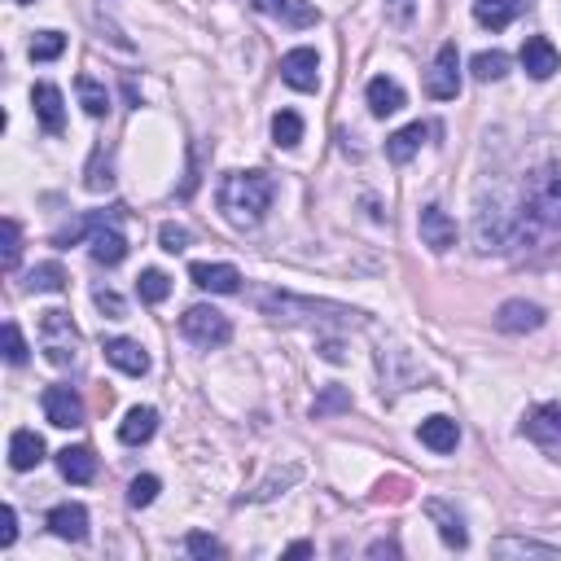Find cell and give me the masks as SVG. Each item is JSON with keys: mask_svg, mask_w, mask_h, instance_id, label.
Instances as JSON below:
<instances>
[{"mask_svg": "<svg viewBox=\"0 0 561 561\" xmlns=\"http://www.w3.org/2000/svg\"><path fill=\"white\" fill-rule=\"evenodd\" d=\"M505 246H513L526 259H544L561 250V171L557 167L526 176L522 206L509 215Z\"/></svg>", "mask_w": 561, "mask_h": 561, "instance_id": "1", "label": "cell"}, {"mask_svg": "<svg viewBox=\"0 0 561 561\" xmlns=\"http://www.w3.org/2000/svg\"><path fill=\"white\" fill-rule=\"evenodd\" d=\"M272 198H277V185H272L263 171H228L215 189V206L224 211L228 224L237 228H255L263 215H268Z\"/></svg>", "mask_w": 561, "mask_h": 561, "instance_id": "2", "label": "cell"}, {"mask_svg": "<svg viewBox=\"0 0 561 561\" xmlns=\"http://www.w3.org/2000/svg\"><path fill=\"white\" fill-rule=\"evenodd\" d=\"M255 303L268 312L272 320H290V325H320V329H360L364 312L342 303H325V299H299V294H272L263 290L255 294Z\"/></svg>", "mask_w": 561, "mask_h": 561, "instance_id": "3", "label": "cell"}, {"mask_svg": "<svg viewBox=\"0 0 561 561\" xmlns=\"http://www.w3.org/2000/svg\"><path fill=\"white\" fill-rule=\"evenodd\" d=\"M180 329H185V338L189 342H198V347H224L228 338H233V325H228V316L224 312H215V307H206V303H198V307H189L185 316H180Z\"/></svg>", "mask_w": 561, "mask_h": 561, "instance_id": "4", "label": "cell"}, {"mask_svg": "<svg viewBox=\"0 0 561 561\" xmlns=\"http://www.w3.org/2000/svg\"><path fill=\"white\" fill-rule=\"evenodd\" d=\"M40 338H44V351H49L53 364H71L75 360V342H79V329L71 325L66 312H40Z\"/></svg>", "mask_w": 561, "mask_h": 561, "instance_id": "5", "label": "cell"}, {"mask_svg": "<svg viewBox=\"0 0 561 561\" xmlns=\"http://www.w3.org/2000/svg\"><path fill=\"white\" fill-rule=\"evenodd\" d=\"M522 434L531 443H540L544 452H553L557 461H561V404H540V408H531L526 412V421H522Z\"/></svg>", "mask_w": 561, "mask_h": 561, "instance_id": "6", "label": "cell"}, {"mask_svg": "<svg viewBox=\"0 0 561 561\" xmlns=\"http://www.w3.org/2000/svg\"><path fill=\"white\" fill-rule=\"evenodd\" d=\"M426 93L434 101H452L461 93V62H456V44H443L439 53H434V66L426 75Z\"/></svg>", "mask_w": 561, "mask_h": 561, "instance_id": "7", "label": "cell"}, {"mask_svg": "<svg viewBox=\"0 0 561 561\" xmlns=\"http://www.w3.org/2000/svg\"><path fill=\"white\" fill-rule=\"evenodd\" d=\"M281 79L294 93H316L320 88V57L316 49H290L281 57Z\"/></svg>", "mask_w": 561, "mask_h": 561, "instance_id": "8", "label": "cell"}, {"mask_svg": "<svg viewBox=\"0 0 561 561\" xmlns=\"http://www.w3.org/2000/svg\"><path fill=\"white\" fill-rule=\"evenodd\" d=\"M44 417L57 430H75V426H84V404H79V395L71 386H49L44 391Z\"/></svg>", "mask_w": 561, "mask_h": 561, "instance_id": "9", "label": "cell"}, {"mask_svg": "<svg viewBox=\"0 0 561 561\" xmlns=\"http://www.w3.org/2000/svg\"><path fill=\"white\" fill-rule=\"evenodd\" d=\"M417 228H421V242H426L434 255H443V250H452L456 246V220L443 206H421V220H417Z\"/></svg>", "mask_w": 561, "mask_h": 561, "instance_id": "10", "label": "cell"}, {"mask_svg": "<svg viewBox=\"0 0 561 561\" xmlns=\"http://www.w3.org/2000/svg\"><path fill=\"white\" fill-rule=\"evenodd\" d=\"M540 325H544V307L540 303L509 299L496 312V329H505V334H531V329H540Z\"/></svg>", "mask_w": 561, "mask_h": 561, "instance_id": "11", "label": "cell"}, {"mask_svg": "<svg viewBox=\"0 0 561 561\" xmlns=\"http://www.w3.org/2000/svg\"><path fill=\"white\" fill-rule=\"evenodd\" d=\"M106 360L114 364L119 373H128V377H145L150 373V356H145V347L141 342H132V338H106Z\"/></svg>", "mask_w": 561, "mask_h": 561, "instance_id": "12", "label": "cell"}, {"mask_svg": "<svg viewBox=\"0 0 561 561\" xmlns=\"http://www.w3.org/2000/svg\"><path fill=\"white\" fill-rule=\"evenodd\" d=\"M189 277H193V285H202V290H211V294L242 290V272H237L233 263H193Z\"/></svg>", "mask_w": 561, "mask_h": 561, "instance_id": "13", "label": "cell"}, {"mask_svg": "<svg viewBox=\"0 0 561 561\" xmlns=\"http://www.w3.org/2000/svg\"><path fill=\"white\" fill-rule=\"evenodd\" d=\"M31 106H36V119H40L44 132L62 136V128H66V101H62V93H57L53 84H36V88H31Z\"/></svg>", "mask_w": 561, "mask_h": 561, "instance_id": "14", "label": "cell"}, {"mask_svg": "<svg viewBox=\"0 0 561 561\" xmlns=\"http://www.w3.org/2000/svg\"><path fill=\"white\" fill-rule=\"evenodd\" d=\"M88 246H93V259L97 263H106V268H119L123 259H128V237L114 228V220L106 224H97L93 228V237H88Z\"/></svg>", "mask_w": 561, "mask_h": 561, "instance_id": "15", "label": "cell"}, {"mask_svg": "<svg viewBox=\"0 0 561 561\" xmlns=\"http://www.w3.org/2000/svg\"><path fill=\"white\" fill-rule=\"evenodd\" d=\"M557 49H553V40L548 36H526L522 40V66H526V75L531 79H548L557 71Z\"/></svg>", "mask_w": 561, "mask_h": 561, "instance_id": "16", "label": "cell"}, {"mask_svg": "<svg viewBox=\"0 0 561 561\" xmlns=\"http://www.w3.org/2000/svg\"><path fill=\"white\" fill-rule=\"evenodd\" d=\"M49 531L57 540H71V544L88 540V509L84 505H57L49 513Z\"/></svg>", "mask_w": 561, "mask_h": 561, "instance_id": "17", "label": "cell"}, {"mask_svg": "<svg viewBox=\"0 0 561 561\" xmlns=\"http://www.w3.org/2000/svg\"><path fill=\"white\" fill-rule=\"evenodd\" d=\"M40 461H44V439L36 430H14V434H9V465H14L18 474L36 469Z\"/></svg>", "mask_w": 561, "mask_h": 561, "instance_id": "18", "label": "cell"}, {"mask_svg": "<svg viewBox=\"0 0 561 561\" xmlns=\"http://www.w3.org/2000/svg\"><path fill=\"white\" fill-rule=\"evenodd\" d=\"M57 469H62V478L66 483H93L97 478V456H93V448H62L57 452Z\"/></svg>", "mask_w": 561, "mask_h": 561, "instance_id": "19", "label": "cell"}, {"mask_svg": "<svg viewBox=\"0 0 561 561\" xmlns=\"http://www.w3.org/2000/svg\"><path fill=\"white\" fill-rule=\"evenodd\" d=\"M250 5L268 18H285L290 27H312V22L320 18L316 5H307V0H250Z\"/></svg>", "mask_w": 561, "mask_h": 561, "instance_id": "20", "label": "cell"}, {"mask_svg": "<svg viewBox=\"0 0 561 561\" xmlns=\"http://www.w3.org/2000/svg\"><path fill=\"white\" fill-rule=\"evenodd\" d=\"M426 513L439 522V535H443V544L448 548H465L469 544V531H465L461 513H456L452 505H443V500H426Z\"/></svg>", "mask_w": 561, "mask_h": 561, "instance_id": "21", "label": "cell"}, {"mask_svg": "<svg viewBox=\"0 0 561 561\" xmlns=\"http://www.w3.org/2000/svg\"><path fill=\"white\" fill-rule=\"evenodd\" d=\"M421 443H426L430 452H456V443H461V430H456V421L452 417H426L421 421Z\"/></svg>", "mask_w": 561, "mask_h": 561, "instance_id": "22", "label": "cell"}, {"mask_svg": "<svg viewBox=\"0 0 561 561\" xmlns=\"http://www.w3.org/2000/svg\"><path fill=\"white\" fill-rule=\"evenodd\" d=\"M158 430V412L154 408H132L128 417H123L119 426V443H128V448H141V443H150Z\"/></svg>", "mask_w": 561, "mask_h": 561, "instance_id": "23", "label": "cell"}, {"mask_svg": "<svg viewBox=\"0 0 561 561\" xmlns=\"http://www.w3.org/2000/svg\"><path fill=\"white\" fill-rule=\"evenodd\" d=\"M522 9H526V0H474V18L491 31H505Z\"/></svg>", "mask_w": 561, "mask_h": 561, "instance_id": "24", "label": "cell"}, {"mask_svg": "<svg viewBox=\"0 0 561 561\" xmlns=\"http://www.w3.org/2000/svg\"><path fill=\"white\" fill-rule=\"evenodd\" d=\"M491 553L496 557H548V561H561V548L540 544V540H522V535H500V540L491 544Z\"/></svg>", "mask_w": 561, "mask_h": 561, "instance_id": "25", "label": "cell"}, {"mask_svg": "<svg viewBox=\"0 0 561 561\" xmlns=\"http://www.w3.org/2000/svg\"><path fill=\"white\" fill-rule=\"evenodd\" d=\"M369 110L377 114V119H386V114L404 110V88H399L395 79H386V75L369 79Z\"/></svg>", "mask_w": 561, "mask_h": 561, "instance_id": "26", "label": "cell"}, {"mask_svg": "<svg viewBox=\"0 0 561 561\" xmlns=\"http://www.w3.org/2000/svg\"><path fill=\"white\" fill-rule=\"evenodd\" d=\"M421 141H426V123H408V128H399L391 141H386V158H391V163H408V158L421 150Z\"/></svg>", "mask_w": 561, "mask_h": 561, "instance_id": "27", "label": "cell"}, {"mask_svg": "<svg viewBox=\"0 0 561 561\" xmlns=\"http://www.w3.org/2000/svg\"><path fill=\"white\" fill-rule=\"evenodd\" d=\"M27 290H36V294L66 290V268H62V263H36V268L27 272Z\"/></svg>", "mask_w": 561, "mask_h": 561, "instance_id": "28", "label": "cell"}, {"mask_svg": "<svg viewBox=\"0 0 561 561\" xmlns=\"http://www.w3.org/2000/svg\"><path fill=\"white\" fill-rule=\"evenodd\" d=\"M75 93H79V106H84L88 114H93V119H101V114L110 110V97H106V88H101L93 75H79V79H75Z\"/></svg>", "mask_w": 561, "mask_h": 561, "instance_id": "29", "label": "cell"}, {"mask_svg": "<svg viewBox=\"0 0 561 561\" xmlns=\"http://www.w3.org/2000/svg\"><path fill=\"white\" fill-rule=\"evenodd\" d=\"M22 259V233H18V220H5L0 224V268L14 272Z\"/></svg>", "mask_w": 561, "mask_h": 561, "instance_id": "30", "label": "cell"}, {"mask_svg": "<svg viewBox=\"0 0 561 561\" xmlns=\"http://www.w3.org/2000/svg\"><path fill=\"white\" fill-rule=\"evenodd\" d=\"M469 71H474V79H483V84H491V79H505V75H509V57L500 53V49L478 53L474 62H469Z\"/></svg>", "mask_w": 561, "mask_h": 561, "instance_id": "31", "label": "cell"}, {"mask_svg": "<svg viewBox=\"0 0 561 561\" xmlns=\"http://www.w3.org/2000/svg\"><path fill=\"white\" fill-rule=\"evenodd\" d=\"M272 141L277 145H285V150H290V145H299L303 141V119L294 110H277V119H272Z\"/></svg>", "mask_w": 561, "mask_h": 561, "instance_id": "32", "label": "cell"}, {"mask_svg": "<svg viewBox=\"0 0 561 561\" xmlns=\"http://www.w3.org/2000/svg\"><path fill=\"white\" fill-rule=\"evenodd\" d=\"M31 62H53V57L66 53V36L62 31H36V40H31Z\"/></svg>", "mask_w": 561, "mask_h": 561, "instance_id": "33", "label": "cell"}, {"mask_svg": "<svg viewBox=\"0 0 561 561\" xmlns=\"http://www.w3.org/2000/svg\"><path fill=\"white\" fill-rule=\"evenodd\" d=\"M136 290H141V299H145V303H163L167 294H171V281H167V272L145 268L141 277H136Z\"/></svg>", "mask_w": 561, "mask_h": 561, "instance_id": "34", "label": "cell"}, {"mask_svg": "<svg viewBox=\"0 0 561 561\" xmlns=\"http://www.w3.org/2000/svg\"><path fill=\"white\" fill-rule=\"evenodd\" d=\"M329 412H351V395L342 386H325L320 399L312 404V417H329Z\"/></svg>", "mask_w": 561, "mask_h": 561, "instance_id": "35", "label": "cell"}, {"mask_svg": "<svg viewBox=\"0 0 561 561\" xmlns=\"http://www.w3.org/2000/svg\"><path fill=\"white\" fill-rule=\"evenodd\" d=\"M128 500H132L136 509L154 505V500H158V478H154V474H136L132 487H128Z\"/></svg>", "mask_w": 561, "mask_h": 561, "instance_id": "36", "label": "cell"}, {"mask_svg": "<svg viewBox=\"0 0 561 561\" xmlns=\"http://www.w3.org/2000/svg\"><path fill=\"white\" fill-rule=\"evenodd\" d=\"M0 342H5V360L9 364H27V342H22V329L14 325V320L0 329Z\"/></svg>", "mask_w": 561, "mask_h": 561, "instance_id": "37", "label": "cell"}, {"mask_svg": "<svg viewBox=\"0 0 561 561\" xmlns=\"http://www.w3.org/2000/svg\"><path fill=\"white\" fill-rule=\"evenodd\" d=\"M158 242H163L167 255H180V250H189V228L185 224H163L158 228Z\"/></svg>", "mask_w": 561, "mask_h": 561, "instance_id": "38", "label": "cell"}, {"mask_svg": "<svg viewBox=\"0 0 561 561\" xmlns=\"http://www.w3.org/2000/svg\"><path fill=\"white\" fill-rule=\"evenodd\" d=\"M93 303L101 307V316H106V320H123V316H128V303H123L114 290H97Z\"/></svg>", "mask_w": 561, "mask_h": 561, "instance_id": "39", "label": "cell"}, {"mask_svg": "<svg viewBox=\"0 0 561 561\" xmlns=\"http://www.w3.org/2000/svg\"><path fill=\"white\" fill-rule=\"evenodd\" d=\"M185 548H189L193 557H224V544H220V540H211V535H202V531H193Z\"/></svg>", "mask_w": 561, "mask_h": 561, "instance_id": "40", "label": "cell"}, {"mask_svg": "<svg viewBox=\"0 0 561 561\" xmlns=\"http://www.w3.org/2000/svg\"><path fill=\"white\" fill-rule=\"evenodd\" d=\"M14 540H18V513L5 505V509H0V548H9Z\"/></svg>", "mask_w": 561, "mask_h": 561, "instance_id": "41", "label": "cell"}, {"mask_svg": "<svg viewBox=\"0 0 561 561\" xmlns=\"http://www.w3.org/2000/svg\"><path fill=\"white\" fill-rule=\"evenodd\" d=\"M320 356H325L329 364H342V360H347V351H342L338 338H325V342H320Z\"/></svg>", "mask_w": 561, "mask_h": 561, "instance_id": "42", "label": "cell"}, {"mask_svg": "<svg viewBox=\"0 0 561 561\" xmlns=\"http://www.w3.org/2000/svg\"><path fill=\"white\" fill-rule=\"evenodd\" d=\"M369 557H399V544L395 540H377V544H369Z\"/></svg>", "mask_w": 561, "mask_h": 561, "instance_id": "43", "label": "cell"}, {"mask_svg": "<svg viewBox=\"0 0 561 561\" xmlns=\"http://www.w3.org/2000/svg\"><path fill=\"white\" fill-rule=\"evenodd\" d=\"M307 553H312V544H307V540H299V544L285 548V557H307Z\"/></svg>", "mask_w": 561, "mask_h": 561, "instance_id": "44", "label": "cell"}, {"mask_svg": "<svg viewBox=\"0 0 561 561\" xmlns=\"http://www.w3.org/2000/svg\"><path fill=\"white\" fill-rule=\"evenodd\" d=\"M18 5H31V0H18Z\"/></svg>", "mask_w": 561, "mask_h": 561, "instance_id": "45", "label": "cell"}]
</instances>
